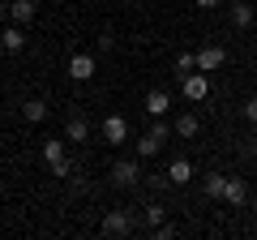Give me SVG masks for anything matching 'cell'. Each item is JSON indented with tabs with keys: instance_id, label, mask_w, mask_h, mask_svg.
I'll return each mask as SVG.
<instances>
[{
	"instance_id": "cell-1",
	"label": "cell",
	"mask_w": 257,
	"mask_h": 240,
	"mask_svg": "<svg viewBox=\"0 0 257 240\" xmlns=\"http://www.w3.org/2000/svg\"><path fill=\"white\" fill-rule=\"evenodd\" d=\"M116 189H133L142 180V163L138 159H120V163H111V176H107Z\"/></svg>"
},
{
	"instance_id": "cell-2",
	"label": "cell",
	"mask_w": 257,
	"mask_h": 240,
	"mask_svg": "<svg viewBox=\"0 0 257 240\" xmlns=\"http://www.w3.org/2000/svg\"><path fill=\"white\" fill-rule=\"evenodd\" d=\"M167 133H172V125H163V116H159V125H155V129H150L142 142H138V155H142V159H155L159 150L167 146Z\"/></svg>"
},
{
	"instance_id": "cell-3",
	"label": "cell",
	"mask_w": 257,
	"mask_h": 240,
	"mask_svg": "<svg viewBox=\"0 0 257 240\" xmlns=\"http://www.w3.org/2000/svg\"><path fill=\"white\" fill-rule=\"evenodd\" d=\"M180 90H184V99H189V103H202L206 94H210V73H202V69H193V73H184Z\"/></svg>"
},
{
	"instance_id": "cell-4",
	"label": "cell",
	"mask_w": 257,
	"mask_h": 240,
	"mask_svg": "<svg viewBox=\"0 0 257 240\" xmlns=\"http://www.w3.org/2000/svg\"><path fill=\"white\" fill-rule=\"evenodd\" d=\"M5 18L18 22V26H26V22L39 18V5H35V0H9V5H5Z\"/></svg>"
},
{
	"instance_id": "cell-5",
	"label": "cell",
	"mask_w": 257,
	"mask_h": 240,
	"mask_svg": "<svg viewBox=\"0 0 257 240\" xmlns=\"http://www.w3.org/2000/svg\"><path fill=\"white\" fill-rule=\"evenodd\" d=\"M69 77H73V82H90L94 77V56L90 52H73L69 56Z\"/></svg>"
},
{
	"instance_id": "cell-6",
	"label": "cell",
	"mask_w": 257,
	"mask_h": 240,
	"mask_svg": "<svg viewBox=\"0 0 257 240\" xmlns=\"http://www.w3.org/2000/svg\"><path fill=\"white\" fill-rule=\"evenodd\" d=\"M223 60H227V52H223L219 43H206L202 52H197V69H202V73H214V69H223Z\"/></svg>"
},
{
	"instance_id": "cell-7",
	"label": "cell",
	"mask_w": 257,
	"mask_h": 240,
	"mask_svg": "<svg viewBox=\"0 0 257 240\" xmlns=\"http://www.w3.org/2000/svg\"><path fill=\"white\" fill-rule=\"evenodd\" d=\"M133 231V219L124 210H107L103 214V236H128Z\"/></svg>"
},
{
	"instance_id": "cell-8",
	"label": "cell",
	"mask_w": 257,
	"mask_h": 240,
	"mask_svg": "<svg viewBox=\"0 0 257 240\" xmlns=\"http://www.w3.org/2000/svg\"><path fill=\"white\" fill-rule=\"evenodd\" d=\"M124 138H128V120H124V116H107V120H103V142L120 146Z\"/></svg>"
},
{
	"instance_id": "cell-9",
	"label": "cell",
	"mask_w": 257,
	"mask_h": 240,
	"mask_svg": "<svg viewBox=\"0 0 257 240\" xmlns=\"http://www.w3.org/2000/svg\"><path fill=\"white\" fill-rule=\"evenodd\" d=\"M253 18H257V13H253L248 0H231V26H236V30H248V26H253Z\"/></svg>"
},
{
	"instance_id": "cell-10",
	"label": "cell",
	"mask_w": 257,
	"mask_h": 240,
	"mask_svg": "<svg viewBox=\"0 0 257 240\" xmlns=\"http://www.w3.org/2000/svg\"><path fill=\"white\" fill-rule=\"evenodd\" d=\"M0 43H5V52H22V47H26V30H22L18 22H9V26L0 30Z\"/></svg>"
},
{
	"instance_id": "cell-11",
	"label": "cell",
	"mask_w": 257,
	"mask_h": 240,
	"mask_svg": "<svg viewBox=\"0 0 257 240\" xmlns=\"http://www.w3.org/2000/svg\"><path fill=\"white\" fill-rule=\"evenodd\" d=\"M223 202H227V206H244L248 202V185L240 180V176H227V193H223Z\"/></svg>"
},
{
	"instance_id": "cell-12",
	"label": "cell",
	"mask_w": 257,
	"mask_h": 240,
	"mask_svg": "<svg viewBox=\"0 0 257 240\" xmlns=\"http://www.w3.org/2000/svg\"><path fill=\"white\" fill-rule=\"evenodd\" d=\"M172 133H180V138H197V133H202V120L193 116V111H180L176 125H172Z\"/></svg>"
},
{
	"instance_id": "cell-13",
	"label": "cell",
	"mask_w": 257,
	"mask_h": 240,
	"mask_svg": "<svg viewBox=\"0 0 257 240\" xmlns=\"http://www.w3.org/2000/svg\"><path fill=\"white\" fill-rule=\"evenodd\" d=\"M167 180H172V185H189L193 180V163L189 159H172V163H167Z\"/></svg>"
},
{
	"instance_id": "cell-14",
	"label": "cell",
	"mask_w": 257,
	"mask_h": 240,
	"mask_svg": "<svg viewBox=\"0 0 257 240\" xmlns=\"http://www.w3.org/2000/svg\"><path fill=\"white\" fill-rule=\"evenodd\" d=\"M167 107H172V94H167V90H150L146 94V111H150V116H167Z\"/></svg>"
},
{
	"instance_id": "cell-15",
	"label": "cell",
	"mask_w": 257,
	"mask_h": 240,
	"mask_svg": "<svg viewBox=\"0 0 257 240\" xmlns=\"http://www.w3.org/2000/svg\"><path fill=\"white\" fill-rule=\"evenodd\" d=\"M64 138H69V142H86V138H90V125H86L82 116H69V125H64Z\"/></svg>"
},
{
	"instance_id": "cell-16",
	"label": "cell",
	"mask_w": 257,
	"mask_h": 240,
	"mask_svg": "<svg viewBox=\"0 0 257 240\" xmlns=\"http://www.w3.org/2000/svg\"><path fill=\"white\" fill-rule=\"evenodd\" d=\"M22 116H26L30 125H39V120H47V103L43 99H26L22 103Z\"/></svg>"
},
{
	"instance_id": "cell-17",
	"label": "cell",
	"mask_w": 257,
	"mask_h": 240,
	"mask_svg": "<svg viewBox=\"0 0 257 240\" xmlns=\"http://www.w3.org/2000/svg\"><path fill=\"white\" fill-rule=\"evenodd\" d=\"M223 193H227V176H219V172H210V176H206V197H214V202H219Z\"/></svg>"
},
{
	"instance_id": "cell-18",
	"label": "cell",
	"mask_w": 257,
	"mask_h": 240,
	"mask_svg": "<svg viewBox=\"0 0 257 240\" xmlns=\"http://www.w3.org/2000/svg\"><path fill=\"white\" fill-rule=\"evenodd\" d=\"M197 69V52H180L176 56V73H193Z\"/></svg>"
},
{
	"instance_id": "cell-19",
	"label": "cell",
	"mask_w": 257,
	"mask_h": 240,
	"mask_svg": "<svg viewBox=\"0 0 257 240\" xmlns=\"http://www.w3.org/2000/svg\"><path fill=\"white\" fill-rule=\"evenodd\" d=\"M43 159H47V163L64 159V142H43Z\"/></svg>"
},
{
	"instance_id": "cell-20",
	"label": "cell",
	"mask_w": 257,
	"mask_h": 240,
	"mask_svg": "<svg viewBox=\"0 0 257 240\" xmlns=\"http://www.w3.org/2000/svg\"><path fill=\"white\" fill-rule=\"evenodd\" d=\"M47 167H52V176H60V180H64V176H73V163H69V155L56 159V163H47Z\"/></svg>"
},
{
	"instance_id": "cell-21",
	"label": "cell",
	"mask_w": 257,
	"mask_h": 240,
	"mask_svg": "<svg viewBox=\"0 0 257 240\" xmlns=\"http://www.w3.org/2000/svg\"><path fill=\"white\" fill-rule=\"evenodd\" d=\"M159 223H163V206H159V202H155V206H146V227H150V231H155V227H159Z\"/></svg>"
},
{
	"instance_id": "cell-22",
	"label": "cell",
	"mask_w": 257,
	"mask_h": 240,
	"mask_svg": "<svg viewBox=\"0 0 257 240\" xmlns=\"http://www.w3.org/2000/svg\"><path fill=\"white\" fill-rule=\"evenodd\" d=\"M244 120H248V125H257V94L244 103Z\"/></svg>"
},
{
	"instance_id": "cell-23",
	"label": "cell",
	"mask_w": 257,
	"mask_h": 240,
	"mask_svg": "<svg viewBox=\"0 0 257 240\" xmlns=\"http://www.w3.org/2000/svg\"><path fill=\"white\" fill-rule=\"evenodd\" d=\"M155 236H159V240H172V236H176V227H172V223H159Z\"/></svg>"
},
{
	"instance_id": "cell-24",
	"label": "cell",
	"mask_w": 257,
	"mask_h": 240,
	"mask_svg": "<svg viewBox=\"0 0 257 240\" xmlns=\"http://www.w3.org/2000/svg\"><path fill=\"white\" fill-rule=\"evenodd\" d=\"M111 47H116V39H111V30H107V35H99V52H111Z\"/></svg>"
},
{
	"instance_id": "cell-25",
	"label": "cell",
	"mask_w": 257,
	"mask_h": 240,
	"mask_svg": "<svg viewBox=\"0 0 257 240\" xmlns=\"http://www.w3.org/2000/svg\"><path fill=\"white\" fill-rule=\"evenodd\" d=\"M240 155H257V138H248V142H240Z\"/></svg>"
},
{
	"instance_id": "cell-26",
	"label": "cell",
	"mask_w": 257,
	"mask_h": 240,
	"mask_svg": "<svg viewBox=\"0 0 257 240\" xmlns=\"http://www.w3.org/2000/svg\"><path fill=\"white\" fill-rule=\"evenodd\" d=\"M193 5H197V9H214V5H219V0H193Z\"/></svg>"
},
{
	"instance_id": "cell-27",
	"label": "cell",
	"mask_w": 257,
	"mask_h": 240,
	"mask_svg": "<svg viewBox=\"0 0 257 240\" xmlns=\"http://www.w3.org/2000/svg\"><path fill=\"white\" fill-rule=\"evenodd\" d=\"M0 56H5V43H0Z\"/></svg>"
}]
</instances>
